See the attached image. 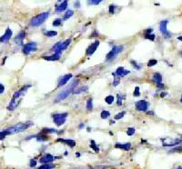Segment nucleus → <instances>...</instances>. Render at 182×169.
Listing matches in <instances>:
<instances>
[{"label":"nucleus","mask_w":182,"mask_h":169,"mask_svg":"<svg viewBox=\"0 0 182 169\" xmlns=\"http://www.w3.org/2000/svg\"><path fill=\"white\" fill-rule=\"evenodd\" d=\"M34 125V123L32 121H27V122L25 123H18L15 126L9 127V128L5 129L8 133V135H13V134H16V133H20L25 131L26 129L29 128L30 126H32Z\"/></svg>","instance_id":"f257e3e1"},{"label":"nucleus","mask_w":182,"mask_h":169,"mask_svg":"<svg viewBox=\"0 0 182 169\" xmlns=\"http://www.w3.org/2000/svg\"><path fill=\"white\" fill-rule=\"evenodd\" d=\"M78 83V80L72 81V83L68 85V88L65 89V90H62L61 92H59L58 94H57V96H56V98H55V102H59V101H61V100H63V99H65V98L68 97V96H69V94H71V93L73 92V90L76 87Z\"/></svg>","instance_id":"f03ea898"},{"label":"nucleus","mask_w":182,"mask_h":169,"mask_svg":"<svg viewBox=\"0 0 182 169\" xmlns=\"http://www.w3.org/2000/svg\"><path fill=\"white\" fill-rule=\"evenodd\" d=\"M48 16H49V12H43V13H41V14L37 15V16H34V18L30 20V26H41V25L47 20Z\"/></svg>","instance_id":"7ed1b4c3"},{"label":"nucleus","mask_w":182,"mask_h":169,"mask_svg":"<svg viewBox=\"0 0 182 169\" xmlns=\"http://www.w3.org/2000/svg\"><path fill=\"white\" fill-rule=\"evenodd\" d=\"M123 49H124L123 45H115V46L112 48V50H111L110 52L107 55L106 60H107V61H109V60L115 59V58L117 57V56H118V54H120V53L123 51Z\"/></svg>","instance_id":"20e7f679"},{"label":"nucleus","mask_w":182,"mask_h":169,"mask_svg":"<svg viewBox=\"0 0 182 169\" xmlns=\"http://www.w3.org/2000/svg\"><path fill=\"white\" fill-rule=\"evenodd\" d=\"M68 113H60V114H54L52 115L53 121L57 126H60L62 125L65 124L67 120V117H68Z\"/></svg>","instance_id":"39448f33"},{"label":"nucleus","mask_w":182,"mask_h":169,"mask_svg":"<svg viewBox=\"0 0 182 169\" xmlns=\"http://www.w3.org/2000/svg\"><path fill=\"white\" fill-rule=\"evenodd\" d=\"M37 49V45L36 42H29L26 43V45H24L23 46V53L25 55H29L32 52H36Z\"/></svg>","instance_id":"423d86ee"},{"label":"nucleus","mask_w":182,"mask_h":169,"mask_svg":"<svg viewBox=\"0 0 182 169\" xmlns=\"http://www.w3.org/2000/svg\"><path fill=\"white\" fill-rule=\"evenodd\" d=\"M168 22V20H163V21L160 22V25H159V30L165 38H169V37H171V33L168 32V29H167Z\"/></svg>","instance_id":"0eeeda50"},{"label":"nucleus","mask_w":182,"mask_h":169,"mask_svg":"<svg viewBox=\"0 0 182 169\" xmlns=\"http://www.w3.org/2000/svg\"><path fill=\"white\" fill-rule=\"evenodd\" d=\"M163 141V147H173L176 145H179L182 143V138H177V139H169V138H166V139H162Z\"/></svg>","instance_id":"6e6552de"},{"label":"nucleus","mask_w":182,"mask_h":169,"mask_svg":"<svg viewBox=\"0 0 182 169\" xmlns=\"http://www.w3.org/2000/svg\"><path fill=\"white\" fill-rule=\"evenodd\" d=\"M57 158V157H54L52 155H50V154H45V155H42V156L40 157L38 162H39L40 164H50V163H52L53 161L56 160Z\"/></svg>","instance_id":"1a4fd4ad"},{"label":"nucleus","mask_w":182,"mask_h":169,"mask_svg":"<svg viewBox=\"0 0 182 169\" xmlns=\"http://www.w3.org/2000/svg\"><path fill=\"white\" fill-rule=\"evenodd\" d=\"M135 105H136V108H137V111L146 112L149 106V103L146 101V100H139V101L136 102Z\"/></svg>","instance_id":"9d476101"},{"label":"nucleus","mask_w":182,"mask_h":169,"mask_svg":"<svg viewBox=\"0 0 182 169\" xmlns=\"http://www.w3.org/2000/svg\"><path fill=\"white\" fill-rule=\"evenodd\" d=\"M12 36H13V31L9 27H7V30H5V34H4L1 37H0V43H7V42H9V40L11 39Z\"/></svg>","instance_id":"9b49d317"},{"label":"nucleus","mask_w":182,"mask_h":169,"mask_svg":"<svg viewBox=\"0 0 182 169\" xmlns=\"http://www.w3.org/2000/svg\"><path fill=\"white\" fill-rule=\"evenodd\" d=\"M30 86H31V85H24L23 87H21L20 89H19L18 91H16V93H15L14 95H13V99H16L18 100L20 96H24L25 94L26 93V91H27L28 88H30Z\"/></svg>","instance_id":"f8f14e48"},{"label":"nucleus","mask_w":182,"mask_h":169,"mask_svg":"<svg viewBox=\"0 0 182 169\" xmlns=\"http://www.w3.org/2000/svg\"><path fill=\"white\" fill-rule=\"evenodd\" d=\"M71 43V39H67L65 42H61L59 44V45L57 46V48L55 50V53H58V54H62V52L65 50V49L68 48V46L70 45Z\"/></svg>","instance_id":"ddd939ff"},{"label":"nucleus","mask_w":182,"mask_h":169,"mask_svg":"<svg viewBox=\"0 0 182 169\" xmlns=\"http://www.w3.org/2000/svg\"><path fill=\"white\" fill-rule=\"evenodd\" d=\"M73 75L72 74H67V75H63L62 77H60L58 80V84H57V86L58 87H62L64 86L65 85L67 84V83L68 82V81L70 80V79L72 78Z\"/></svg>","instance_id":"4468645a"},{"label":"nucleus","mask_w":182,"mask_h":169,"mask_svg":"<svg viewBox=\"0 0 182 169\" xmlns=\"http://www.w3.org/2000/svg\"><path fill=\"white\" fill-rule=\"evenodd\" d=\"M98 45H99V41H97V40L95 41L93 44H91V45L89 46V48L87 49V56H92V55L95 53V51L97 50Z\"/></svg>","instance_id":"2eb2a0df"},{"label":"nucleus","mask_w":182,"mask_h":169,"mask_svg":"<svg viewBox=\"0 0 182 169\" xmlns=\"http://www.w3.org/2000/svg\"><path fill=\"white\" fill-rule=\"evenodd\" d=\"M130 73V71H128V70H125L124 69V67H122V66H120V67H118V69L116 70V73H114V75H118V77H125V75H128V74Z\"/></svg>","instance_id":"dca6fc26"},{"label":"nucleus","mask_w":182,"mask_h":169,"mask_svg":"<svg viewBox=\"0 0 182 169\" xmlns=\"http://www.w3.org/2000/svg\"><path fill=\"white\" fill-rule=\"evenodd\" d=\"M152 31H153L152 28H148V29L145 30L144 31V37L146 39H149V40H151V41L155 40V35L154 34H152Z\"/></svg>","instance_id":"f3484780"},{"label":"nucleus","mask_w":182,"mask_h":169,"mask_svg":"<svg viewBox=\"0 0 182 169\" xmlns=\"http://www.w3.org/2000/svg\"><path fill=\"white\" fill-rule=\"evenodd\" d=\"M67 7H68V1H63L60 3V5H57V7H56V12L57 13H61L63 12V11H65L67 9Z\"/></svg>","instance_id":"a211bd4d"},{"label":"nucleus","mask_w":182,"mask_h":169,"mask_svg":"<svg viewBox=\"0 0 182 169\" xmlns=\"http://www.w3.org/2000/svg\"><path fill=\"white\" fill-rule=\"evenodd\" d=\"M58 142H61V143L66 144L67 145H68L69 147H76V141L72 139H63V138H58L57 139Z\"/></svg>","instance_id":"6ab92c4d"},{"label":"nucleus","mask_w":182,"mask_h":169,"mask_svg":"<svg viewBox=\"0 0 182 169\" xmlns=\"http://www.w3.org/2000/svg\"><path fill=\"white\" fill-rule=\"evenodd\" d=\"M26 32L25 31H21L20 33L18 35V37L15 38V43L16 44H19V45H21V44L23 43V41H24V39L26 38Z\"/></svg>","instance_id":"aec40b11"},{"label":"nucleus","mask_w":182,"mask_h":169,"mask_svg":"<svg viewBox=\"0 0 182 169\" xmlns=\"http://www.w3.org/2000/svg\"><path fill=\"white\" fill-rule=\"evenodd\" d=\"M115 147L119 148V149L125 150V151H128V150L131 148V144L130 143H125V144H121V143H117L115 145Z\"/></svg>","instance_id":"412c9836"},{"label":"nucleus","mask_w":182,"mask_h":169,"mask_svg":"<svg viewBox=\"0 0 182 169\" xmlns=\"http://www.w3.org/2000/svg\"><path fill=\"white\" fill-rule=\"evenodd\" d=\"M60 57H61V54H58V53H55L54 55H52L50 56H43L44 59L47 60V61H57Z\"/></svg>","instance_id":"4be33fe9"},{"label":"nucleus","mask_w":182,"mask_h":169,"mask_svg":"<svg viewBox=\"0 0 182 169\" xmlns=\"http://www.w3.org/2000/svg\"><path fill=\"white\" fill-rule=\"evenodd\" d=\"M87 89H89V87H87V85H83V86H76V88L73 90L72 94L78 95V94H80V93H83V92L87 91Z\"/></svg>","instance_id":"5701e85b"},{"label":"nucleus","mask_w":182,"mask_h":169,"mask_svg":"<svg viewBox=\"0 0 182 169\" xmlns=\"http://www.w3.org/2000/svg\"><path fill=\"white\" fill-rule=\"evenodd\" d=\"M18 104H19V101H16V99H13V98H12V100H11L10 103H9V105H8V106H7V109L11 110V111H13V110H15L16 107H18Z\"/></svg>","instance_id":"b1692460"},{"label":"nucleus","mask_w":182,"mask_h":169,"mask_svg":"<svg viewBox=\"0 0 182 169\" xmlns=\"http://www.w3.org/2000/svg\"><path fill=\"white\" fill-rule=\"evenodd\" d=\"M152 79L157 85H159L162 83V75H160L159 73H155L154 75H153Z\"/></svg>","instance_id":"393cba45"},{"label":"nucleus","mask_w":182,"mask_h":169,"mask_svg":"<svg viewBox=\"0 0 182 169\" xmlns=\"http://www.w3.org/2000/svg\"><path fill=\"white\" fill-rule=\"evenodd\" d=\"M41 133H43V134H58V133L61 132H58L57 129L54 128H43Z\"/></svg>","instance_id":"a878e982"},{"label":"nucleus","mask_w":182,"mask_h":169,"mask_svg":"<svg viewBox=\"0 0 182 169\" xmlns=\"http://www.w3.org/2000/svg\"><path fill=\"white\" fill-rule=\"evenodd\" d=\"M36 138L37 141H40V142H44V141H47L48 140V137H47V135H44L43 133L41 134H38V135H36Z\"/></svg>","instance_id":"bb28decb"},{"label":"nucleus","mask_w":182,"mask_h":169,"mask_svg":"<svg viewBox=\"0 0 182 169\" xmlns=\"http://www.w3.org/2000/svg\"><path fill=\"white\" fill-rule=\"evenodd\" d=\"M55 167H56L55 165L52 164V163H50V164H43V165H41V166H40L37 169H53Z\"/></svg>","instance_id":"cd10ccee"},{"label":"nucleus","mask_w":182,"mask_h":169,"mask_svg":"<svg viewBox=\"0 0 182 169\" xmlns=\"http://www.w3.org/2000/svg\"><path fill=\"white\" fill-rule=\"evenodd\" d=\"M73 14H74L73 10H68V11L66 12V14L64 15V18H63V20H68V19H69V18L73 16Z\"/></svg>","instance_id":"c85d7f7f"},{"label":"nucleus","mask_w":182,"mask_h":169,"mask_svg":"<svg viewBox=\"0 0 182 169\" xmlns=\"http://www.w3.org/2000/svg\"><path fill=\"white\" fill-rule=\"evenodd\" d=\"M90 145V147L92 148V149H94V151H95L96 153H98V152H99V148L97 145V144L95 143V141H94V140H91L90 145Z\"/></svg>","instance_id":"c756f323"},{"label":"nucleus","mask_w":182,"mask_h":169,"mask_svg":"<svg viewBox=\"0 0 182 169\" xmlns=\"http://www.w3.org/2000/svg\"><path fill=\"white\" fill-rule=\"evenodd\" d=\"M87 109L89 111H91L93 109V100H92V98H89L87 101Z\"/></svg>","instance_id":"7c9ffc66"},{"label":"nucleus","mask_w":182,"mask_h":169,"mask_svg":"<svg viewBox=\"0 0 182 169\" xmlns=\"http://www.w3.org/2000/svg\"><path fill=\"white\" fill-rule=\"evenodd\" d=\"M100 115H101V118H102V119H107V118H108V117H109L110 113H109L108 111H107V110H104V111L101 112Z\"/></svg>","instance_id":"2f4dec72"},{"label":"nucleus","mask_w":182,"mask_h":169,"mask_svg":"<svg viewBox=\"0 0 182 169\" xmlns=\"http://www.w3.org/2000/svg\"><path fill=\"white\" fill-rule=\"evenodd\" d=\"M114 96H108L106 98H105V101H106L107 104H108V105H111V104H113V102H114Z\"/></svg>","instance_id":"473e14b6"},{"label":"nucleus","mask_w":182,"mask_h":169,"mask_svg":"<svg viewBox=\"0 0 182 169\" xmlns=\"http://www.w3.org/2000/svg\"><path fill=\"white\" fill-rule=\"evenodd\" d=\"M46 36H47V37H54L56 36H57V32L54 31V30H52V31H47V33H46Z\"/></svg>","instance_id":"72a5a7b5"},{"label":"nucleus","mask_w":182,"mask_h":169,"mask_svg":"<svg viewBox=\"0 0 182 169\" xmlns=\"http://www.w3.org/2000/svg\"><path fill=\"white\" fill-rule=\"evenodd\" d=\"M7 136H9V135H8V133H7V131L5 130H5L0 131V140H4Z\"/></svg>","instance_id":"f704fd0d"},{"label":"nucleus","mask_w":182,"mask_h":169,"mask_svg":"<svg viewBox=\"0 0 182 169\" xmlns=\"http://www.w3.org/2000/svg\"><path fill=\"white\" fill-rule=\"evenodd\" d=\"M61 24H62V19H61V18H57V19H55L54 22H53V26H61Z\"/></svg>","instance_id":"c9c22d12"},{"label":"nucleus","mask_w":182,"mask_h":169,"mask_svg":"<svg viewBox=\"0 0 182 169\" xmlns=\"http://www.w3.org/2000/svg\"><path fill=\"white\" fill-rule=\"evenodd\" d=\"M135 132H136V129L133 128V127H129V128H128V130H127L128 136H133V135L135 134Z\"/></svg>","instance_id":"e433bc0d"},{"label":"nucleus","mask_w":182,"mask_h":169,"mask_svg":"<svg viewBox=\"0 0 182 169\" xmlns=\"http://www.w3.org/2000/svg\"><path fill=\"white\" fill-rule=\"evenodd\" d=\"M125 115H126V112H125V111L121 112V113H118V115H117L116 116H115V119H116V120H119V119L123 118V116H124Z\"/></svg>","instance_id":"4c0bfd02"},{"label":"nucleus","mask_w":182,"mask_h":169,"mask_svg":"<svg viewBox=\"0 0 182 169\" xmlns=\"http://www.w3.org/2000/svg\"><path fill=\"white\" fill-rule=\"evenodd\" d=\"M157 63H158V61H157L156 59H151V60H149V61L147 62V66H154L155 65H157Z\"/></svg>","instance_id":"58836bf2"},{"label":"nucleus","mask_w":182,"mask_h":169,"mask_svg":"<svg viewBox=\"0 0 182 169\" xmlns=\"http://www.w3.org/2000/svg\"><path fill=\"white\" fill-rule=\"evenodd\" d=\"M36 164H37V161L36 159H31L29 163V166L30 167H35V166H36Z\"/></svg>","instance_id":"ea45409f"},{"label":"nucleus","mask_w":182,"mask_h":169,"mask_svg":"<svg viewBox=\"0 0 182 169\" xmlns=\"http://www.w3.org/2000/svg\"><path fill=\"white\" fill-rule=\"evenodd\" d=\"M133 95H134V96H139V95H140V92H139V86L135 87V90H134Z\"/></svg>","instance_id":"a19ab883"},{"label":"nucleus","mask_w":182,"mask_h":169,"mask_svg":"<svg viewBox=\"0 0 182 169\" xmlns=\"http://www.w3.org/2000/svg\"><path fill=\"white\" fill-rule=\"evenodd\" d=\"M131 64L133 65V66H134V67H135L137 70H139V69L141 68V66H140V65H139L136 61H133V60H132V61H131Z\"/></svg>","instance_id":"79ce46f5"},{"label":"nucleus","mask_w":182,"mask_h":169,"mask_svg":"<svg viewBox=\"0 0 182 169\" xmlns=\"http://www.w3.org/2000/svg\"><path fill=\"white\" fill-rule=\"evenodd\" d=\"M118 106H122V96L121 95H118V102H117Z\"/></svg>","instance_id":"37998d69"},{"label":"nucleus","mask_w":182,"mask_h":169,"mask_svg":"<svg viewBox=\"0 0 182 169\" xmlns=\"http://www.w3.org/2000/svg\"><path fill=\"white\" fill-rule=\"evenodd\" d=\"M115 9H116V5H109V13H110V14H114Z\"/></svg>","instance_id":"c03bdc74"},{"label":"nucleus","mask_w":182,"mask_h":169,"mask_svg":"<svg viewBox=\"0 0 182 169\" xmlns=\"http://www.w3.org/2000/svg\"><path fill=\"white\" fill-rule=\"evenodd\" d=\"M100 2L101 1H94V0H91V1L87 2V4H89V5H98Z\"/></svg>","instance_id":"a18cd8bd"},{"label":"nucleus","mask_w":182,"mask_h":169,"mask_svg":"<svg viewBox=\"0 0 182 169\" xmlns=\"http://www.w3.org/2000/svg\"><path fill=\"white\" fill-rule=\"evenodd\" d=\"M119 82H120V79L116 78V79H115V81H114V83H113V85H114V86H116V85H118V84H119Z\"/></svg>","instance_id":"49530a36"},{"label":"nucleus","mask_w":182,"mask_h":169,"mask_svg":"<svg viewBox=\"0 0 182 169\" xmlns=\"http://www.w3.org/2000/svg\"><path fill=\"white\" fill-rule=\"evenodd\" d=\"M4 91H5V86H4V85H2L0 83V94H2Z\"/></svg>","instance_id":"de8ad7c7"},{"label":"nucleus","mask_w":182,"mask_h":169,"mask_svg":"<svg viewBox=\"0 0 182 169\" xmlns=\"http://www.w3.org/2000/svg\"><path fill=\"white\" fill-rule=\"evenodd\" d=\"M167 95H168V93H166V92H162V93H161V95H160V96H161V97H164V96H166Z\"/></svg>","instance_id":"09e8293b"},{"label":"nucleus","mask_w":182,"mask_h":169,"mask_svg":"<svg viewBox=\"0 0 182 169\" xmlns=\"http://www.w3.org/2000/svg\"><path fill=\"white\" fill-rule=\"evenodd\" d=\"M158 85V88H164L165 87V85L163 84H159V85Z\"/></svg>","instance_id":"8fccbe9b"},{"label":"nucleus","mask_w":182,"mask_h":169,"mask_svg":"<svg viewBox=\"0 0 182 169\" xmlns=\"http://www.w3.org/2000/svg\"><path fill=\"white\" fill-rule=\"evenodd\" d=\"M84 126H85V125H84V124H80V125H79V128H80V129L83 128Z\"/></svg>","instance_id":"3c124183"},{"label":"nucleus","mask_w":182,"mask_h":169,"mask_svg":"<svg viewBox=\"0 0 182 169\" xmlns=\"http://www.w3.org/2000/svg\"><path fill=\"white\" fill-rule=\"evenodd\" d=\"M110 125H113V124H115V121H113V120H110Z\"/></svg>","instance_id":"603ef678"},{"label":"nucleus","mask_w":182,"mask_h":169,"mask_svg":"<svg viewBox=\"0 0 182 169\" xmlns=\"http://www.w3.org/2000/svg\"><path fill=\"white\" fill-rule=\"evenodd\" d=\"M178 39H179V40H180V41H182V36H180V37H178Z\"/></svg>","instance_id":"864d4df0"},{"label":"nucleus","mask_w":182,"mask_h":169,"mask_svg":"<svg viewBox=\"0 0 182 169\" xmlns=\"http://www.w3.org/2000/svg\"><path fill=\"white\" fill-rule=\"evenodd\" d=\"M76 156H80V154L79 153H76Z\"/></svg>","instance_id":"5fc2aeb1"},{"label":"nucleus","mask_w":182,"mask_h":169,"mask_svg":"<svg viewBox=\"0 0 182 169\" xmlns=\"http://www.w3.org/2000/svg\"><path fill=\"white\" fill-rule=\"evenodd\" d=\"M176 169H182V167H181V166H178V167L176 168Z\"/></svg>","instance_id":"6e6d98bb"},{"label":"nucleus","mask_w":182,"mask_h":169,"mask_svg":"<svg viewBox=\"0 0 182 169\" xmlns=\"http://www.w3.org/2000/svg\"><path fill=\"white\" fill-rule=\"evenodd\" d=\"M180 103H182V96H181V98H180Z\"/></svg>","instance_id":"4d7b16f0"},{"label":"nucleus","mask_w":182,"mask_h":169,"mask_svg":"<svg viewBox=\"0 0 182 169\" xmlns=\"http://www.w3.org/2000/svg\"><path fill=\"white\" fill-rule=\"evenodd\" d=\"M181 56H182V52H181Z\"/></svg>","instance_id":"13d9d810"}]
</instances>
